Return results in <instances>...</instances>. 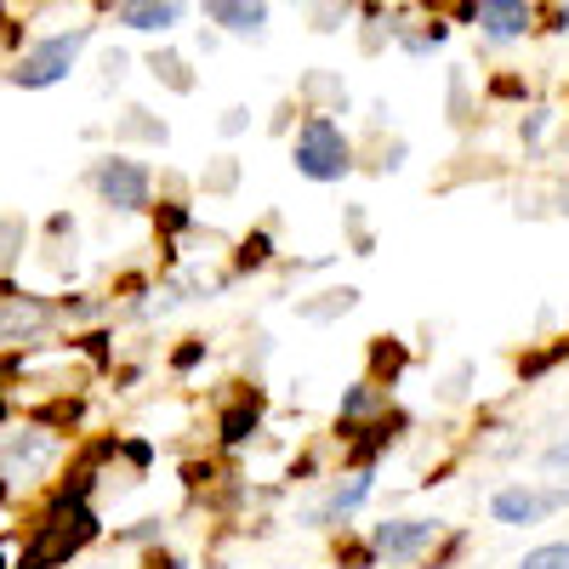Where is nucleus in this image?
Listing matches in <instances>:
<instances>
[{
	"label": "nucleus",
	"instance_id": "18",
	"mask_svg": "<svg viewBox=\"0 0 569 569\" xmlns=\"http://www.w3.org/2000/svg\"><path fill=\"white\" fill-rule=\"evenodd\" d=\"M518 569H569V547H563V541H547V547H536V552L518 558Z\"/></svg>",
	"mask_w": 569,
	"mask_h": 569
},
{
	"label": "nucleus",
	"instance_id": "4",
	"mask_svg": "<svg viewBox=\"0 0 569 569\" xmlns=\"http://www.w3.org/2000/svg\"><path fill=\"white\" fill-rule=\"evenodd\" d=\"M58 456H63V445H58V433H46V427L7 433L0 439V479H7L12 490H34L46 472H52Z\"/></svg>",
	"mask_w": 569,
	"mask_h": 569
},
{
	"label": "nucleus",
	"instance_id": "17",
	"mask_svg": "<svg viewBox=\"0 0 569 569\" xmlns=\"http://www.w3.org/2000/svg\"><path fill=\"white\" fill-rule=\"evenodd\" d=\"M149 69H154L171 91H194V74L182 69V58H177V52H154V63H149Z\"/></svg>",
	"mask_w": 569,
	"mask_h": 569
},
{
	"label": "nucleus",
	"instance_id": "16",
	"mask_svg": "<svg viewBox=\"0 0 569 569\" xmlns=\"http://www.w3.org/2000/svg\"><path fill=\"white\" fill-rule=\"evenodd\" d=\"M23 246H29V222H23V211H7L0 217V268H18L23 262Z\"/></svg>",
	"mask_w": 569,
	"mask_h": 569
},
{
	"label": "nucleus",
	"instance_id": "26",
	"mask_svg": "<svg viewBox=\"0 0 569 569\" xmlns=\"http://www.w3.org/2000/svg\"><path fill=\"white\" fill-rule=\"evenodd\" d=\"M0 569H12V547L7 541H0Z\"/></svg>",
	"mask_w": 569,
	"mask_h": 569
},
{
	"label": "nucleus",
	"instance_id": "27",
	"mask_svg": "<svg viewBox=\"0 0 569 569\" xmlns=\"http://www.w3.org/2000/svg\"><path fill=\"white\" fill-rule=\"evenodd\" d=\"M7 501H12V485H7V479H0V507H7Z\"/></svg>",
	"mask_w": 569,
	"mask_h": 569
},
{
	"label": "nucleus",
	"instance_id": "5",
	"mask_svg": "<svg viewBox=\"0 0 569 569\" xmlns=\"http://www.w3.org/2000/svg\"><path fill=\"white\" fill-rule=\"evenodd\" d=\"M91 188L109 211H149V194H154V177L142 160H126V154H109L91 171Z\"/></svg>",
	"mask_w": 569,
	"mask_h": 569
},
{
	"label": "nucleus",
	"instance_id": "30",
	"mask_svg": "<svg viewBox=\"0 0 569 569\" xmlns=\"http://www.w3.org/2000/svg\"><path fill=\"white\" fill-rule=\"evenodd\" d=\"M109 569H114V563H109Z\"/></svg>",
	"mask_w": 569,
	"mask_h": 569
},
{
	"label": "nucleus",
	"instance_id": "22",
	"mask_svg": "<svg viewBox=\"0 0 569 569\" xmlns=\"http://www.w3.org/2000/svg\"><path fill=\"white\" fill-rule=\"evenodd\" d=\"M246 126H251V109H228V114H222V131H228V137H240Z\"/></svg>",
	"mask_w": 569,
	"mask_h": 569
},
{
	"label": "nucleus",
	"instance_id": "28",
	"mask_svg": "<svg viewBox=\"0 0 569 569\" xmlns=\"http://www.w3.org/2000/svg\"><path fill=\"white\" fill-rule=\"evenodd\" d=\"M0 23H7V0H0Z\"/></svg>",
	"mask_w": 569,
	"mask_h": 569
},
{
	"label": "nucleus",
	"instance_id": "2",
	"mask_svg": "<svg viewBox=\"0 0 569 569\" xmlns=\"http://www.w3.org/2000/svg\"><path fill=\"white\" fill-rule=\"evenodd\" d=\"M291 160H297V171L308 182H342L353 171V142H348V131L330 120V114H308L302 131H297Z\"/></svg>",
	"mask_w": 569,
	"mask_h": 569
},
{
	"label": "nucleus",
	"instance_id": "9",
	"mask_svg": "<svg viewBox=\"0 0 569 569\" xmlns=\"http://www.w3.org/2000/svg\"><path fill=\"white\" fill-rule=\"evenodd\" d=\"M530 0H472V23H479L496 46L507 40H525L530 34Z\"/></svg>",
	"mask_w": 569,
	"mask_h": 569
},
{
	"label": "nucleus",
	"instance_id": "7",
	"mask_svg": "<svg viewBox=\"0 0 569 569\" xmlns=\"http://www.w3.org/2000/svg\"><path fill=\"white\" fill-rule=\"evenodd\" d=\"M439 541V525L433 518H388V525L370 530V552L388 558V563H410L416 552H427Z\"/></svg>",
	"mask_w": 569,
	"mask_h": 569
},
{
	"label": "nucleus",
	"instance_id": "25",
	"mask_svg": "<svg viewBox=\"0 0 569 569\" xmlns=\"http://www.w3.org/2000/svg\"><path fill=\"white\" fill-rule=\"evenodd\" d=\"M12 421V405H7V393H0V427H7Z\"/></svg>",
	"mask_w": 569,
	"mask_h": 569
},
{
	"label": "nucleus",
	"instance_id": "11",
	"mask_svg": "<svg viewBox=\"0 0 569 569\" xmlns=\"http://www.w3.org/2000/svg\"><path fill=\"white\" fill-rule=\"evenodd\" d=\"M182 12H188V0H126L120 23L137 29V34H166V29L182 23Z\"/></svg>",
	"mask_w": 569,
	"mask_h": 569
},
{
	"label": "nucleus",
	"instance_id": "21",
	"mask_svg": "<svg viewBox=\"0 0 569 569\" xmlns=\"http://www.w3.org/2000/svg\"><path fill=\"white\" fill-rule=\"evenodd\" d=\"M200 359H206V342H188V348H177V353H171V365H177V370H194Z\"/></svg>",
	"mask_w": 569,
	"mask_h": 569
},
{
	"label": "nucleus",
	"instance_id": "3",
	"mask_svg": "<svg viewBox=\"0 0 569 569\" xmlns=\"http://www.w3.org/2000/svg\"><path fill=\"white\" fill-rule=\"evenodd\" d=\"M86 46H91V29H86V23H80V29H63V34H52V40H40V46H29V52L18 58V69H12V86L46 91V86L69 80Z\"/></svg>",
	"mask_w": 569,
	"mask_h": 569
},
{
	"label": "nucleus",
	"instance_id": "8",
	"mask_svg": "<svg viewBox=\"0 0 569 569\" xmlns=\"http://www.w3.org/2000/svg\"><path fill=\"white\" fill-rule=\"evenodd\" d=\"M563 507V490H530V485H507L490 496V512H496V525H512V530H530L541 525V518Z\"/></svg>",
	"mask_w": 569,
	"mask_h": 569
},
{
	"label": "nucleus",
	"instance_id": "1",
	"mask_svg": "<svg viewBox=\"0 0 569 569\" xmlns=\"http://www.w3.org/2000/svg\"><path fill=\"white\" fill-rule=\"evenodd\" d=\"M98 536H103V525L91 512V501H46L23 536V547L12 552V569H63Z\"/></svg>",
	"mask_w": 569,
	"mask_h": 569
},
{
	"label": "nucleus",
	"instance_id": "15",
	"mask_svg": "<svg viewBox=\"0 0 569 569\" xmlns=\"http://www.w3.org/2000/svg\"><path fill=\"white\" fill-rule=\"evenodd\" d=\"M405 365H410V353H405L393 337H376V342H370V370H376V388H393Z\"/></svg>",
	"mask_w": 569,
	"mask_h": 569
},
{
	"label": "nucleus",
	"instance_id": "14",
	"mask_svg": "<svg viewBox=\"0 0 569 569\" xmlns=\"http://www.w3.org/2000/svg\"><path fill=\"white\" fill-rule=\"evenodd\" d=\"M376 410H388V388L353 382V388L342 393V427H353V421H365V416H376Z\"/></svg>",
	"mask_w": 569,
	"mask_h": 569
},
{
	"label": "nucleus",
	"instance_id": "23",
	"mask_svg": "<svg viewBox=\"0 0 569 569\" xmlns=\"http://www.w3.org/2000/svg\"><path fill=\"white\" fill-rule=\"evenodd\" d=\"M120 450H126V461H131V467H149V456H154V450H149V445H142V439H126Z\"/></svg>",
	"mask_w": 569,
	"mask_h": 569
},
{
	"label": "nucleus",
	"instance_id": "20",
	"mask_svg": "<svg viewBox=\"0 0 569 569\" xmlns=\"http://www.w3.org/2000/svg\"><path fill=\"white\" fill-rule=\"evenodd\" d=\"M206 188H217V194H228V188H233V160H217V166L206 171Z\"/></svg>",
	"mask_w": 569,
	"mask_h": 569
},
{
	"label": "nucleus",
	"instance_id": "12",
	"mask_svg": "<svg viewBox=\"0 0 569 569\" xmlns=\"http://www.w3.org/2000/svg\"><path fill=\"white\" fill-rule=\"evenodd\" d=\"M365 496H370V472H348V485L330 490V496H325V507H313V512H308V525H337V518H348Z\"/></svg>",
	"mask_w": 569,
	"mask_h": 569
},
{
	"label": "nucleus",
	"instance_id": "29",
	"mask_svg": "<svg viewBox=\"0 0 569 569\" xmlns=\"http://www.w3.org/2000/svg\"><path fill=\"white\" fill-rule=\"evenodd\" d=\"M342 7H348V0H342Z\"/></svg>",
	"mask_w": 569,
	"mask_h": 569
},
{
	"label": "nucleus",
	"instance_id": "13",
	"mask_svg": "<svg viewBox=\"0 0 569 569\" xmlns=\"http://www.w3.org/2000/svg\"><path fill=\"white\" fill-rule=\"evenodd\" d=\"M257 421H262V399L246 393L233 410H222V445H246V439L257 433Z\"/></svg>",
	"mask_w": 569,
	"mask_h": 569
},
{
	"label": "nucleus",
	"instance_id": "24",
	"mask_svg": "<svg viewBox=\"0 0 569 569\" xmlns=\"http://www.w3.org/2000/svg\"><path fill=\"white\" fill-rule=\"evenodd\" d=\"M547 467H569V445H552L547 450Z\"/></svg>",
	"mask_w": 569,
	"mask_h": 569
},
{
	"label": "nucleus",
	"instance_id": "6",
	"mask_svg": "<svg viewBox=\"0 0 569 569\" xmlns=\"http://www.w3.org/2000/svg\"><path fill=\"white\" fill-rule=\"evenodd\" d=\"M52 325H58V302H46V297H29V291H18V297H7V302H0V342H7V348L40 342Z\"/></svg>",
	"mask_w": 569,
	"mask_h": 569
},
{
	"label": "nucleus",
	"instance_id": "19",
	"mask_svg": "<svg viewBox=\"0 0 569 569\" xmlns=\"http://www.w3.org/2000/svg\"><path fill=\"white\" fill-rule=\"evenodd\" d=\"M273 257V240H268V233H246V240H240V257H233V262H240V268H262Z\"/></svg>",
	"mask_w": 569,
	"mask_h": 569
},
{
	"label": "nucleus",
	"instance_id": "10",
	"mask_svg": "<svg viewBox=\"0 0 569 569\" xmlns=\"http://www.w3.org/2000/svg\"><path fill=\"white\" fill-rule=\"evenodd\" d=\"M200 7L228 34H246V40H262L268 34V0H200Z\"/></svg>",
	"mask_w": 569,
	"mask_h": 569
}]
</instances>
